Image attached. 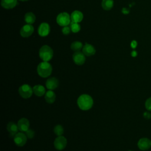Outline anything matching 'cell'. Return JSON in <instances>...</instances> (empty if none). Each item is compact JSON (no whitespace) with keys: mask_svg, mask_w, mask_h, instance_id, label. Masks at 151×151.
<instances>
[{"mask_svg":"<svg viewBox=\"0 0 151 151\" xmlns=\"http://www.w3.org/2000/svg\"><path fill=\"white\" fill-rule=\"evenodd\" d=\"M77 105L82 110H88L93 105V100L88 94H82L77 99Z\"/></svg>","mask_w":151,"mask_h":151,"instance_id":"6da1fadb","label":"cell"},{"mask_svg":"<svg viewBox=\"0 0 151 151\" xmlns=\"http://www.w3.org/2000/svg\"><path fill=\"white\" fill-rule=\"evenodd\" d=\"M52 70L51 65L47 61L40 63L37 68L38 74L42 78H46L50 76L52 73Z\"/></svg>","mask_w":151,"mask_h":151,"instance_id":"7a4b0ae2","label":"cell"},{"mask_svg":"<svg viewBox=\"0 0 151 151\" xmlns=\"http://www.w3.org/2000/svg\"><path fill=\"white\" fill-rule=\"evenodd\" d=\"M39 55L42 60L48 62L53 57V51L50 47L45 45L42 46L40 49Z\"/></svg>","mask_w":151,"mask_h":151,"instance_id":"3957f363","label":"cell"},{"mask_svg":"<svg viewBox=\"0 0 151 151\" xmlns=\"http://www.w3.org/2000/svg\"><path fill=\"white\" fill-rule=\"evenodd\" d=\"M18 93L21 97L28 99L31 97L33 93V89L29 85L25 84L19 87Z\"/></svg>","mask_w":151,"mask_h":151,"instance_id":"277c9868","label":"cell"},{"mask_svg":"<svg viewBox=\"0 0 151 151\" xmlns=\"http://www.w3.org/2000/svg\"><path fill=\"white\" fill-rule=\"evenodd\" d=\"M71 17L67 12H62L58 15L57 17V24L63 27H65L70 24Z\"/></svg>","mask_w":151,"mask_h":151,"instance_id":"5b68a950","label":"cell"},{"mask_svg":"<svg viewBox=\"0 0 151 151\" xmlns=\"http://www.w3.org/2000/svg\"><path fill=\"white\" fill-rule=\"evenodd\" d=\"M67 140L63 136H59L55 139L54 145L55 148L58 150H63L67 146Z\"/></svg>","mask_w":151,"mask_h":151,"instance_id":"8992f818","label":"cell"},{"mask_svg":"<svg viewBox=\"0 0 151 151\" xmlns=\"http://www.w3.org/2000/svg\"><path fill=\"white\" fill-rule=\"evenodd\" d=\"M27 138L28 137H27L25 134L22 132H19L17 133L14 137V141L16 145L21 147L25 145L27 140Z\"/></svg>","mask_w":151,"mask_h":151,"instance_id":"52a82bcc","label":"cell"},{"mask_svg":"<svg viewBox=\"0 0 151 151\" xmlns=\"http://www.w3.org/2000/svg\"><path fill=\"white\" fill-rule=\"evenodd\" d=\"M137 146L142 150H149L151 147V140L147 137H143L139 140Z\"/></svg>","mask_w":151,"mask_h":151,"instance_id":"ba28073f","label":"cell"},{"mask_svg":"<svg viewBox=\"0 0 151 151\" xmlns=\"http://www.w3.org/2000/svg\"><path fill=\"white\" fill-rule=\"evenodd\" d=\"M73 59L74 63L78 65H83L86 61L85 55L80 51L75 52L73 55Z\"/></svg>","mask_w":151,"mask_h":151,"instance_id":"9c48e42d","label":"cell"},{"mask_svg":"<svg viewBox=\"0 0 151 151\" xmlns=\"http://www.w3.org/2000/svg\"><path fill=\"white\" fill-rule=\"evenodd\" d=\"M34 32V27L31 24L24 25L20 30V34L22 37H28L32 35Z\"/></svg>","mask_w":151,"mask_h":151,"instance_id":"30bf717a","label":"cell"},{"mask_svg":"<svg viewBox=\"0 0 151 151\" xmlns=\"http://www.w3.org/2000/svg\"><path fill=\"white\" fill-rule=\"evenodd\" d=\"M18 129L21 132H25L29 129V122L26 118H22L19 119L17 123Z\"/></svg>","mask_w":151,"mask_h":151,"instance_id":"8fae6325","label":"cell"},{"mask_svg":"<svg viewBox=\"0 0 151 151\" xmlns=\"http://www.w3.org/2000/svg\"><path fill=\"white\" fill-rule=\"evenodd\" d=\"M50 31V27L48 24L46 22L41 23L38 28V34L41 37H45L48 35Z\"/></svg>","mask_w":151,"mask_h":151,"instance_id":"7c38bea8","label":"cell"},{"mask_svg":"<svg viewBox=\"0 0 151 151\" xmlns=\"http://www.w3.org/2000/svg\"><path fill=\"white\" fill-rule=\"evenodd\" d=\"M59 81L55 77H51L47 79L45 83L46 87L50 90H53L58 87Z\"/></svg>","mask_w":151,"mask_h":151,"instance_id":"4fadbf2b","label":"cell"},{"mask_svg":"<svg viewBox=\"0 0 151 151\" xmlns=\"http://www.w3.org/2000/svg\"><path fill=\"white\" fill-rule=\"evenodd\" d=\"M6 129L11 137H14L15 135L17 133L18 130H19L18 125L13 122H10L8 123Z\"/></svg>","mask_w":151,"mask_h":151,"instance_id":"5bb4252c","label":"cell"},{"mask_svg":"<svg viewBox=\"0 0 151 151\" xmlns=\"http://www.w3.org/2000/svg\"><path fill=\"white\" fill-rule=\"evenodd\" d=\"M83 52L86 56H91L96 53V50L92 45L86 44L83 47Z\"/></svg>","mask_w":151,"mask_h":151,"instance_id":"9a60e30c","label":"cell"},{"mask_svg":"<svg viewBox=\"0 0 151 151\" xmlns=\"http://www.w3.org/2000/svg\"><path fill=\"white\" fill-rule=\"evenodd\" d=\"M1 6L5 9H12L17 4V0H1Z\"/></svg>","mask_w":151,"mask_h":151,"instance_id":"2e32d148","label":"cell"},{"mask_svg":"<svg viewBox=\"0 0 151 151\" xmlns=\"http://www.w3.org/2000/svg\"><path fill=\"white\" fill-rule=\"evenodd\" d=\"M83 18V15L79 11H74L71 14V21L74 22H80Z\"/></svg>","mask_w":151,"mask_h":151,"instance_id":"e0dca14e","label":"cell"},{"mask_svg":"<svg viewBox=\"0 0 151 151\" xmlns=\"http://www.w3.org/2000/svg\"><path fill=\"white\" fill-rule=\"evenodd\" d=\"M33 93L38 97L42 96L46 92H45V88L44 87V86L38 84L35 85L33 87Z\"/></svg>","mask_w":151,"mask_h":151,"instance_id":"ac0fdd59","label":"cell"},{"mask_svg":"<svg viewBox=\"0 0 151 151\" xmlns=\"http://www.w3.org/2000/svg\"><path fill=\"white\" fill-rule=\"evenodd\" d=\"M56 99V96L55 93L52 90L47 91L45 94V100L47 103L52 104L53 103Z\"/></svg>","mask_w":151,"mask_h":151,"instance_id":"d6986e66","label":"cell"},{"mask_svg":"<svg viewBox=\"0 0 151 151\" xmlns=\"http://www.w3.org/2000/svg\"><path fill=\"white\" fill-rule=\"evenodd\" d=\"M24 20L28 24H32L35 21V16L32 12H27L24 16Z\"/></svg>","mask_w":151,"mask_h":151,"instance_id":"ffe728a7","label":"cell"},{"mask_svg":"<svg viewBox=\"0 0 151 151\" xmlns=\"http://www.w3.org/2000/svg\"><path fill=\"white\" fill-rule=\"evenodd\" d=\"M114 2L113 0H103L101 5L104 10H110L113 6Z\"/></svg>","mask_w":151,"mask_h":151,"instance_id":"44dd1931","label":"cell"},{"mask_svg":"<svg viewBox=\"0 0 151 151\" xmlns=\"http://www.w3.org/2000/svg\"><path fill=\"white\" fill-rule=\"evenodd\" d=\"M71 49L75 52L76 51H80V50L83 47V44L80 41H74L71 44Z\"/></svg>","mask_w":151,"mask_h":151,"instance_id":"7402d4cb","label":"cell"},{"mask_svg":"<svg viewBox=\"0 0 151 151\" xmlns=\"http://www.w3.org/2000/svg\"><path fill=\"white\" fill-rule=\"evenodd\" d=\"M70 28L71 30L73 32H77L80 30L81 27L80 25L78 23V22H71V23L70 24Z\"/></svg>","mask_w":151,"mask_h":151,"instance_id":"603a6c76","label":"cell"},{"mask_svg":"<svg viewBox=\"0 0 151 151\" xmlns=\"http://www.w3.org/2000/svg\"><path fill=\"white\" fill-rule=\"evenodd\" d=\"M54 132L58 136H62L64 133V128L61 125L57 124L54 128Z\"/></svg>","mask_w":151,"mask_h":151,"instance_id":"cb8c5ba5","label":"cell"},{"mask_svg":"<svg viewBox=\"0 0 151 151\" xmlns=\"http://www.w3.org/2000/svg\"><path fill=\"white\" fill-rule=\"evenodd\" d=\"M25 134L28 139H32L35 135V132L33 130L29 129L25 132Z\"/></svg>","mask_w":151,"mask_h":151,"instance_id":"d4e9b609","label":"cell"},{"mask_svg":"<svg viewBox=\"0 0 151 151\" xmlns=\"http://www.w3.org/2000/svg\"><path fill=\"white\" fill-rule=\"evenodd\" d=\"M145 108L146 109V110L147 111H151V97L148 98L145 103Z\"/></svg>","mask_w":151,"mask_h":151,"instance_id":"484cf974","label":"cell"},{"mask_svg":"<svg viewBox=\"0 0 151 151\" xmlns=\"http://www.w3.org/2000/svg\"><path fill=\"white\" fill-rule=\"evenodd\" d=\"M71 31V28L67 26L64 27L63 29H62V32L63 33V34L64 35H68L69 34V33Z\"/></svg>","mask_w":151,"mask_h":151,"instance_id":"4316f807","label":"cell"},{"mask_svg":"<svg viewBox=\"0 0 151 151\" xmlns=\"http://www.w3.org/2000/svg\"><path fill=\"white\" fill-rule=\"evenodd\" d=\"M143 117L145 119L149 120L151 119V113L149 112V111H146L143 113Z\"/></svg>","mask_w":151,"mask_h":151,"instance_id":"83f0119b","label":"cell"},{"mask_svg":"<svg viewBox=\"0 0 151 151\" xmlns=\"http://www.w3.org/2000/svg\"><path fill=\"white\" fill-rule=\"evenodd\" d=\"M137 42L136 41H134V40H133V41H132V42H131V47L133 48H135L136 47V46H137Z\"/></svg>","mask_w":151,"mask_h":151,"instance_id":"f1b7e54d","label":"cell"},{"mask_svg":"<svg viewBox=\"0 0 151 151\" xmlns=\"http://www.w3.org/2000/svg\"><path fill=\"white\" fill-rule=\"evenodd\" d=\"M127 9H125V8H123V9L122 10V12L124 13V14H128L129 13V11H127L126 10Z\"/></svg>","mask_w":151,"mask_h":151,"instance_id":"f546056e","label":"cell"},{"mask_svg":"<svg viewBox=\"0 0 151 151\" xmlns=\"http://www.w3.org/2000/svg\"><path fill=\"white\" fill-rule=\"evenodd\" d=\"M132 55L133 57H136V56L137 55V52H136V51H132Z\"/></svg>","mask_w":151,"mask_h":151,"instance_id":"4dcf8cb0","label":"cell"},{"mask_svg":"<svg viewBox=\"0 0 151 151\" xmlns=\"http://www.w3.org/2000/svg\"><path fill=\"white\" fill-rule=\"evenodd\" d=\"M21 1H28V0H19Z\"/></svg>","mask_w":151,"mask_h":151,"instance_id":"1f68e13d","label":"cell"},{"mask_svg":"<svg viewBox=\"0 0 151 151\" xmlns=\"http://www.w3.org/2000/svg\"><path fill=\"white\" fill-rule=\"evenodd\" d=\"M129 151H133V150H129Z\"/></svg>","mask_w":151,"mask_h":151,"instance_id":"d6a6232c","label":"cell"}]
</instances>
